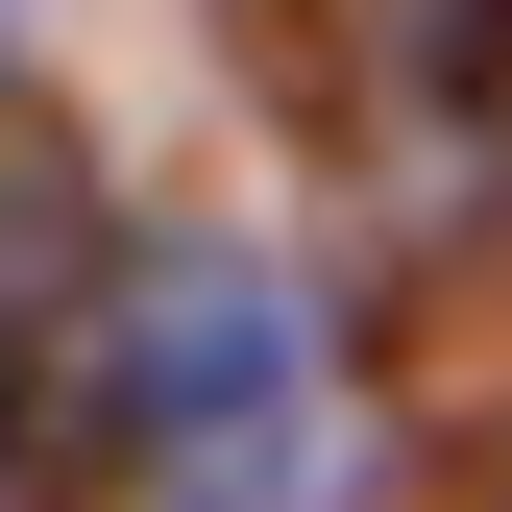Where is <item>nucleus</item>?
Segmentation results:
<instances>
[{"mask_svg":"<svg viewBox=\"0 0 512 512\" xmlns=\"http://www.w3.org/2000/svg\"><path fill=\"white\" fill-rule=\"evenodd\" d=\"M98 391L147 512H342L366 488V391H342V317H317L269 244H171L98 317Z\"/></svg>","mask_w":512,"mask_h":512,"instance_id":"f257e3e1","label":"nucleus"}]
</instances>
